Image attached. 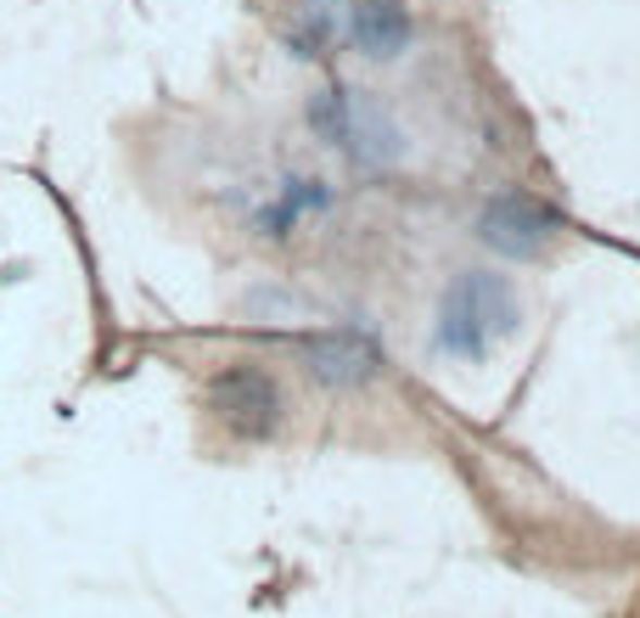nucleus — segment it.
Instances as JSON below:
<instances>
[{"instance_id":"obj_6","label":"nucleus","mask_w":640,"mask_h":618,"mask_svg":"<svg viewBox=\"0 0 640 618\" xmlns=\"http://www.w3.org/2000/svg\"><path fill=\"white\" fill-rule=\"evenodd\" d=\"M303 361H310V371L321 382L349 388V382H365L377 371V349L360 332H326V338H303Z\"/></svg>"},{"instance_id":"obj_2","label":"nucleus","mask_w":640,"mask_h":618,"mask_svg":"<svg viewBox=\"0 0 640 618\" xmlns=\"http://www.w3.org/2000/svg\"><path fill=\"white\" fill-rule=\"evenodd\" d=\"M310 124L326 147L349 152L360 169H388L404 157V136L393 129V118L382 108L360 102V90H349V85H326L310 102Z\"/></svg>"},{"instance_id":"obj_5","label":"nucleus","mask_w":640,"mask_h":618,"mask_svg":"<svg viewBox=\"0 0 640 618\" xmlns=\"http://www.w3.org/2000/svg\"><path fill=\"white\" fill-rule=\"evenodd\" d=\"M349 35L371 62H393L411 51V12H404V0H354Z\"/></svg>"},{"instance_id":"obj_4","label":"nucleus","mask_w":640,"mask_h":618,"mask_svg":"<svg viewBox=\"0 0 640 618\" xmlns=\"http://www.w3.org/2000/svg\"><path fill=\"white\" fill-rule=\"evenodd\" d=\"M478 242L500 258H539L551 242H556V214L539 209L534 198H523V191H505V198H494L484 214H478Z\"/></svg>"},{"instance_id":"obj_1","label":"nucleus","mask_w":640,"mask_h":618,"mask_svg":"<svg viewBox=\"0 0 640 618\" xmlns=\"http://www.w3.org/2000/svg\"><path fill=\"white\" fill-rule=\"evenodd\" d=\"M523 320V304L505 276L494 270H455V281L444 287V304H438V327L432 343L455 354V361H484V354L512 338Z\"/></svg>"},{"instance_id":"obj_3","label":"nucleus","mask_w":640,"mask_h":618,"mask_svg":"<svg viewBox=\"0 0 640 618\" xmlns=\"http://www.w3.org/2000/svg\"><path fill=\"white\" fill-rule=\"evenodd\" d=\"M214 411L236 439H269L281 428V388L259 366H225L214 377Z\"/></svg>"},{"instance_id":"obj_7","label":"nucleus","mask_w":640,"mask_h":618,"mask_svg":"<svg viewBox=\"0 0 640 618\" xmlns=\"http://www.w3.org/2000/svg\"><path fill=\"white\" fill-rule=\"evenodd\" d=\"M326 40H331V17H326V0H310V7L298 12V23H292L287 46H292L298 56H321V51H326Z\"/></svg>"}]
</instances>
